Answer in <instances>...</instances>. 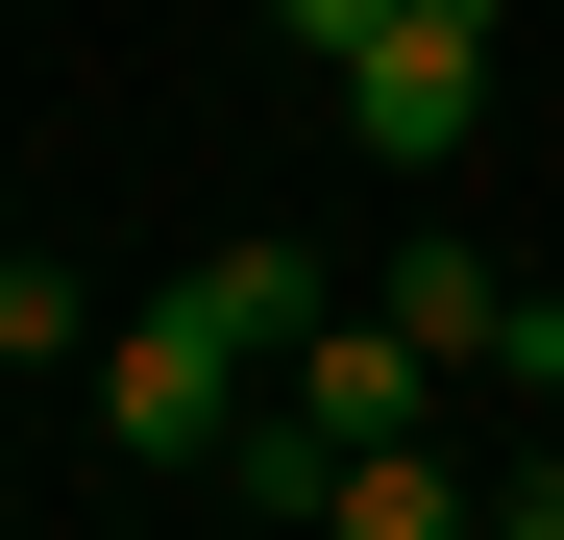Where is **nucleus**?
I'll return each instance as SVG.
<instances>
[{"label":"nucleus","mask_w":564,"mask_h":540,"mask_svg":"<svg viewBox=\"0 0 564 540\" xmlns=\"http://www.w3.org/2000/svg\"><path fill=\"white\" fill-rule=\"evenodd\" d=\"M344 123H368V172H466V123H491V0H393V25L344 50Z\"/></svg>","instance_id":"nucleus-1"},{"label":"nucleus","mask_w":564,"mask_h":540,"mask_svg":"<svg viewBox=\"0 0 564 540\" xmlns=\"http://www.w3.org/2000/svg\"><path fill=\"white\" fill-rule=\"evenodd\" d=\"M99 418H123V467H221V442H246V344H221L197 295H148V320L99 344Z\"/></svg>","instance_id":"nucleus-2"},{"label":"nucleus","mask_w":564,"mask_h":540,"mask_svg":"<svg viewBox=\"0 0 564 540\" xmlns=\"http://www.w3.org/2000/svg\"><path fill=\"white\" fill-rule=\"evenodd\" d=\"M417 393H442V344H417L393 295H368V320H319V344H295V418H319V467H344V442H417Z\"/></svg>","instance_id":"nucleus-3"},{"label":"nucleus","mask_w":564,"mask_h":540,"mask_svg":"<svg viewBox=\"0 0 564 540\" xmlns=\"http://www.w3.org/2000/svg\"><path fill=\"white\" fill-rule=\"evenodd\" d=\"M319 516H344V540H442V516H491V467H442V442H344Z\"/></svg>","instance_id":"nucleus-4"},{"label":"nucleus","mask_w":564,"mask_h":540,"mask_svg":"<svg viewBox=\"0 0 564 540\" xmlns=\"http://www.w3.org/2000/svg\"><path fill=\"white\" fill-rule=\"evenodd\" d=\"M270 25H295V50H319V74H344V50H368V25H393V0H270Z\"/></svg>","instance_id":"nucleus-5"}]
</instances>
